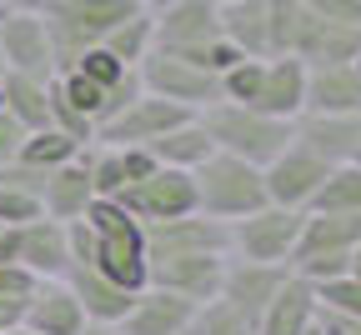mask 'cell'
Listing matches in <instances>:
<instances>
[{"label": "cell", "mask_w": 361, "mask_h": 335, "mask_svg": "<svg viewBox=\"0 0 361 335\" xmlns=\"http://www.w3.org/2000/svg\"><path fill=\"white\" fill-rule=\"evenodd\" d=\"M201 125H206L211 146L221 156H236V160H246L256 170H266L291 146V120H271V115H261L251 106H231V101L201 110Z\"/></svg>", "instance_id": "cell-1"}, {"label": "cell", "mask_w": 361, "mask_h": 335, "mask_svg": "<svg viewBox=\"0 0 361 335\" xmlns=\"http://www.w3.org/2000/svg\"><path fill=\"white\" fill-rule=\"evenodd\" d=\"M191 180H196V210L211 215V220H221V225H231V220H241V215H251V210L266 206L261 170L246 165V160H236V156L211 151L191 170Z\"/></svg>", "instance_id": "cell-2"}, {"label": "cell", "mask_w": 361, "mask_h": 335, "mask_svg": "<svg viewBox=\"0 0 361 335\" xmlns=\"http://www.w3.org/2000/svg\"><path fill=\"white\" fill-rule=\"evenodd\" d=\"M141 11V0H61L45 15V35H51V56H56V75L66 65H75L80 51L101 45L126 15Z\"/></svg>", "instance_id": "cell-3"}, {"label": "cell", "mask_w": 361, "mask_h": 335, "mask_svg": "<svg viewBox=\"0 0 361 335\" xmlns=\"http://www.w3.org/2000/svg\"><path fill=\"white\" fill-rule=\"evenodd\" d=\"M301 220H306L301 210L261 206V210L226 225V255L256 260V265H291L296 241H301Z\"/></svg>", "instance_id": "cell-4"}, {"label": "cell", "mask_w": 361, "mask_h": 335, "mask_svg": "<svg viewBox=\"0 0 361 335\" xmlns=\"http://www.w3.org/2000/svg\"><path fill=\"white\" fill-rule=\"evenodd\" d=\"M135 80H141L146 95L171 101V106H180V110H191V115L221 106V75H211V70H201V65H191V61H176V56H166V51H151L141 65H135Z\"/></svg>", "instance_id": "cell-5"}, {"label": "cell", "mask_w": 361, "mask_h": 335, "mask_svg": "<svg viewBox=\"0 0 361 335\" xmlns=\"http://www.w3.org/2000/svg\"><path fill=\"white\" fill-rule=\"evenodd\" d=\"M135 225H161V220H180V215H191L196 210V180L191 170H166L156 165L146 180H135L126 185L121 196H111Z\"/></svg>", "instance_id": "cell-6"}, {"label": "cell", "mask_w": 361, "mask_h": 335, "mask_svg": "<svg viewBox=\"0 0 361 335\" xmlns=\"http://www.w3.org/2000/svg\"><path fill=\"white\" fill-rule=\"evenodd\" d=\"M221 270H226V255H156L146 260V291H166L191 305H206L221 291Z\"/></svg>", "instance_id": "cell-7"}, {"label": "cell", "mask_w": 361, "mask_h": 335, "mask_svg": "<svg viewBox=\"0 0 361 335\" xmlns=\"http://www.w3.org/2000/svg\"><path fill=\"white\" fill-rule=\"evenodd\" d=\"M326 175H331V165L316 160L311 151H301L296 140H291V146L261 170V180H266V206H281V210H301V215H306L311 196L322 190Z\"/></svg>", "instance_id": "cell-8"}, {"label": "cell", "mask_w": 361, "mask_h": 335, "mask_svg": "<svg viewBox=\"0 0 361 335\" xmlns=\"http://www.w3.org/2000/svg\"><path fill=\"white\" fill-rule=\"evenodd\" d=\"M291 265H256V260H236V255H226V270H221V291L216 301L221 305H231L246 325L261 320V310L271 305V296L286 285Z\"/></svg>", "instance_id": "cell-9"}, {"label": "cell", "mask_w": 361, "mask_h": 335, "mask_svg": "<svg viewBox=\"0 0 361 335\" xmlns=\"http://www.w3.org/2000/svg\"><path fill=\"white\" fill-rule=\"evenodd\" d=\"M0 65L16 75H35L51 80L56 75V56H51V35H45L40 15H20L0 6Z\"/></svg>", "instance_id": "cell-10"}, {"label": "cell", "mask_w": 361, "mask_h": 335, "mask_svg": "<svg viewBox=\"0 0 361 335\" xmlns=\"http://www.w3.org/2000/svg\"><path fill=\"white\" fill-rule=\"evenodd\" d=\"M191 120V110H180L171 101H156V95H135V101L126 110H116L101 130H96V146H151V140H161L171 125Z\"/></svg>", "instance_id": "cell-11"}, {"label": "cell", "mask_w": 361, "mask_h": 335, "mask_svg": "<svg viewBox=\"0 0 361 335\" xmlns=\"http://www.w3.org/2000/svg\"><path fill=\"white\" fill-rule=\"evenodd\" d=\"M141 241H146V260H156V255H226V225L191 210L180 220L141 225Z\"/></svg>", "instance_id": "cell-12"}, {"label": "cell", "mask_w": 361, "mask_h": 335, "mask_svg": "<svg viewBox=\"0 0 361 335\" xmlns=\"http://www.w3.org/2000/svg\"><path fill=\"white\" fill-rule=\"evenodd\" d=\"M221 35V6L216 0H176V6L156 11V51L180 56Z\"/></svg>", "instance_id": "cell-13"}, {"label": "cell", "mask_w": 361, "mask_h": 335, "mask_svg": "<svg viewBox=\"0 0 361 335\" xmlns=\"http://www.w3.org/2000/svg\"><path fill=\"white\" fill-rule=\"evenodd\" d=\"M291 140L301 151H311L316 160H326V165H351V156L361 146V115H316V110H301L291 120Z\"/></svg>", "instance_id": "cell-14"}, {"label": "cell", "mask_w": 361, "mask_h": 335, "mask_svg": "<svg viewBox=\"0 0 361 335\" xmlns=\"http://www.w3.org/2000/svg\"><path fill=\"white\" fill-rule=\"evenodd\" d=\"M16 265H25L35 280H61L71 270V230L45 215L16 225Z\"/></svg>", "instance_id": "cell-15"}, {"label": "cell", "mask_w": 361, "mask_h": 335, "mask_svg": "<svg viewBox=\"0 0 361 335\" xmlns=\"http://www.w3.org/2000/svg\"><path fill=\"white\" fill-rule=\"evenodd\" d=\"M56 85H61V95H66V101L90 120V125H106L116 110H126L130 101H135V95H141V80H135V70L130 75H121V80H85V75H75V70H61L56 75Z\"/></svg>", "instance_id": "cell-16"}, {"label": "cell", "mask_w": 361, "mask_h": 335, "mask_svg": "<svg viewBox=\"0 0 361 335\" xmlns=\"http://www.w3.org/2000/svg\"><path fill=\"white\" fill-rule=\"evenodd\" d=\"M85 170L96 185V201H111L126 185L146 180L156 170V156L146 146H85Z\"/></svg>", "instance_id": "cell-17"}, {"label": "cell", "mask_w": 361, "mask_h": 335, "mask_svg": "<svg viewBox=\"0 0 361 335\" xmlns=\"http://www.w3.org/2000/svg\"><path fill=\"white\" fill-rule=\"evenodd\" d=\"M271 120H296L306 110V65L296 56H271L261 70V90H256V106Z\"/></svg>", "instance_id": "cell-18"}, {"label": "cell", "mask_w": 361, "mask_h": 335, "mask_svg": "<svg viewBox=\"0 0 361 335\" xmlns=\"http://www.w3.org/2000/svg\"><path fill=\"white\" fill-rule=\"evenodd\" d=\"M201 305L180 301V296H166V291H141L135 305L121 315V335H186L191 320H196Z\"/></svg>", "instance_id": "cell-19"}, {"label": "cell", "mask_w": 361, "mask_h": 335, "mask_svg": "<svg viewBox=\"0 0 361 335\" xmlns=\"http://www.w3.org/2000/svg\"><path fill=\"white\" fill-rule=\"evenodd\" d=\"M80 325H85V310L66 280H40L20 315V330H30V335H75Z\"/></svg>", "instance_id": "cell-20"}, {"label": "cell", "mask_w": 361, "mask_h": 335, "mask_svg": "<svg viewBox=\"0 0 361 335\" xmlns=\"http://www.w3.org/2000/svg\"><path fill=\"white\" fill-rule=\"evenodd\" d=\"M61 280L71 285V296L80 301L85 320H101V325H121V315L135 305V296H141V291H126V285L106 280L101 270H90V265H71Z\"/></svg>", "instance_id": "cell-21"}, {"label": "cell", "mask_w": 361, "mask_h": 335, "mask_svg": "<svg viewBox=\"0 0 361 335\" xmlns=\"http://www.w3.org/2000/svg\"><path fill=\"white\" fill-rule=\"evenodd\" d=\"M90 201H96V185H90L85 151H80L71 165H56V170H51V180H45V190H40V215H45V220L71 225V220H80V215H85V206H90Z\"/></svg>", "instance_id": "cell-22"}, {"label": "cell", "mask_w": 361, "mask_h": 335, "mask_svg": "<svg viewBox=\"0 0 361 335\" xmlns=\"http://www.w3.org/2000/svg\"><path fill=\"white\" fill-rule=\"evenodd\" d=\"M306 110H316V115H361L356 65H311L306 70Z\"/></svg>", "instance_id": "cell-23"}, {"label": "cell", "mask_w": 361, "mask_h": 335, "mask_svg": "<svg viewBox=\"0 0 361 335\" xmlns=\"http://www.w3.org/2000/svg\"><path fill=\"white\" fill-rule=\"evenodd\" d=\"M311 325H316V291L301 275H286V285L271 296V305L261 310L251 335H306Z\"/></svg>", "instance_id": "cell-24"}, {"label": "cell", "mask_w": 361, "mask_h": 335, "mask_svg": "<svg viewBox=\"0 0 361 335\" xmlns=\"http://www.w3.org/2000/svg\"><path fill=\"white\" fill-rule=\"evenodd\" d=\"M221 40L246 61H271V15L266 0H231L221 6Z\"/></svg>", "instance_id": "cell-25"}, {"label": "cell", "mask_w": 361, "mask_h": 335, "mask_svg": "<svg viewBox=\"0 0 361 335\" xmlns=\"http://www.w3.org/2000/svg\"><path fill=\"white\" fill-rule=\"evenodd\" d=\"M146 151H151V156H156V165H166V170H196L216 146H211V135H206L201 115H191V120L171 125L161 140H151Z\"/></svg>", "instance_id": "cell-26"}, {"label": "cell", "mask_w": 361, "mask_h": 335, "mask_svg": "<svg viewBox=\"0 0 361 335\" xmlns=\"http://www.w3.org/2000/svg\"><path fill=\"white\" fill-rule=\"evenodd\" d=\"M45 85L51 80H35V75H16V70H0V101H6V115L30 135L45 130L51 115H45Z\"/></svg>", "instance_id": "cell-27"}, {"label": "cell", "mask_w": 361, "mask_h": 335, "mask_svg": "<svg viewBox=\"0 0 361 335\" xmlns=\"http://www.w3.org/2000/svg\"><path fill=\"white\" fill-rule=\"evenodd\" d=\"M101 51H106V56H116L121 65H130V70H135V65H141V61L156 51V15H151V11L126 15V20H121V25L101 40Z\"/></svg>", "instance_id": "cell-28"}, {"label": "cell", "mask_w": 361, "mask_h": 335, "mask_svg": "<svg viewBox=\"0 0 361 335\" xmlns=\"http://www.w3.org/2000/svg\"><path fill=\"white\" fill-rule=\"evenodd\" d=\"M306 215H361V165H331Z\"/></svg>", "instance_id": "cell-29"}, {"label": "cell", "mask_w": 361, "mask_h": 335, "mask_svg": "<svg viewBox=\"0 0 361 335\" xmlns=\"http://www.w3.org/2000/svg\"><path fill=\"white\" fill-rule=\"evenodd\" d=\"M80 156V146H75V140H66L61 130H51V125H45V130H30L25 140H20V165H35V170H56V165H71Z\"/></svg>", "instance_id": "cell-30"}, {"label": "cell", "mask_w": 361, "mask_h": 335, "mask_svg": "<svg viewBox=\"0 0 361 335\" xmlns=\"http://www.w3.org/2000/svg\"><path fill=\"white\" fill-rule=\"evenodd\" d=\"M45 115H51V130H61L66 140H75V146L85 151V146H96V125H90L66 95H61V85H56V75H51V85H45Z\"/></svg>", "instance_id": "cell-31"}, {"label": "cell", "mask_w": 361, "mask_h": 335, "mask_svg": "<svg viewBox=\"0 0 361 335\" xmlns=\"http://www.w3.org/2000/svg\"><path fill=\"white\" fill-rule=\"evenodd\" d=\"M316 291V310H331V315H361V280L346 270V275H331L322 285H311Z\"/></svg>", "instance_id": "cell-32"}, {"label": "cell", "mask_w": 361, "mask_h": 335, "mask_svg": "<svg viewBox=\"0 0 361 335\" xmlns=\"http://www.w3.org/2000/svg\"><path fill=\"white\" fill-rule=\"evenodd\" d=\"M261 70H266V61H236L231 70L221 75V101H231V106H256Z\"/></svg>", "instance_id": "cell-33"}, {"label": "cell", "mask_w": 361, "mask_h": 335, "mask_svg": "<svg viewBox=\"0 0 361 335\" xmlns=\"http://www.w3.org/2000/svg\"><path fill=\"white\" fill-rule=\"evenodd\" d=\"M191 335H251V325L231 310V305H221V301H206L201 310H196V325H191Z\"/></svg>", "instance_id": "cell-34"}, {"label": "cell", "mask_w": 361, "mask_h": 335, "mask_svg": "<svg viewBox=\"0 0 361 335\" xmlns=\"http://www.w3.org/2000/svg\"><path fill=\"white\" fill-rule=\"evenodd\" d=\"M25 220H40V201L25 196V190L0 185V225H25Z\"/></svg>", "instance_id": "cell-35"}, {"label": "cell", "mask_w": 361, "mask_h": 335, "mask_svg": "<svg viewBox=\"0 0 361 335\" xmlns=\"http://www.w3.org/2000/svg\"><path fill=\"white\" fill-rule=\"evenodd\" d=\"M301 11L331 25H361V0H301Z\"/></svg>", "instance_id": "cell-36"}, {"label": "cell", "mask_w": 361, "mask_h": 335, "mask_svg": "<svg viewBox=\"0 0 361 335\" xmlns=\"http://www.w3.org/2000/svg\"><path fill=\"white\" fill-rule=\"evenodd\" d=\"M20 140H25V130H20L6 110H0V165H11V160L20 156Z\"/></svg>", "instance_id": "cell-37"}, {"label": "cell", "mask_w": 361, "mask_h": 335, "mask_svg": "<svg viewBox=\"0 0 361 335\" xmlns=\"http://www.w3.org/2000/svg\"><path fill=\"white\" fill-rule=\"evenodd\" d=\"M316 330H322V335H361V315H331V310H316Z\"/></svg>", "instance_id": "cell-38"}, {"label": "cell", "mask_w": 361, "mask_h": 335, "mask_svg": "<svg viewBox=\"0 0 361 335\" xmlns=\"http://www.w3.org/2000/svg\"><path fill=\"white\" fill-rule=\"evenodd\" d=\"M20 315H25V301H11V296H0V335L20 330Z\"/></svg>", "instance_id": "cell-39"}, {"label": "cell", "mask_w": 361, "mask_h": 335, "mask_svg": "<svg viewBox=\"0 0 361 335\" xmlns=\"http://www.w3.org/2000/svg\"><path fill=\"white\" fill-rule=\"evenodd\" d=\"M0 6H6V11H20V15H51L56 6H61V0H0Z\"/></svg>", "instance_id": "cell-40"}, {"label": "cell", "mask_w": 361, "mask_h": 335, "mask_svg": "<svg viewBox=\"0 0 361 335\" xmlns=\"http://www.w3.org/2000/svg\"><path fill=\"white\" fill-rule=\"evenodd\" d=\"M75 335H121V330H116V325H101V320H85Z\"/></svg>", "instance_id": "cell-41"}, {"label": "cell", "mask_w": 361, "mask_h": 335, "mask_svg": "<svg viewBox=\"0 0 361 335\" xmlns=\"http://www.w3.org/2000/svg\"><path fill=\"white\" fill-rule=\"evenodd\" d=\"M166 6H176V0H141V11H151V15H156V11H166Z\"/></svg>", "instance_id": "cell-42"}, {"label": "cell", "mask_w": 361, "mask_h": 335, "mask_svg": "<svg viewBox=\"0 0 361 335\" xmlns=\"http://www.w3.org/2000/svg\"><path fill=\"white\" fill-rule=\"evenodd\" d=\"M351 275H356V280H361V246H356V251H351Z\"/></svg>", "instance_id": "cell-43"}, {"label": "cell", "mask_w": 361, "mask_h": 335, "mask_svg": "<svg viewBox=\"0 0 361 335\" xmlns=\"http://www.w3.org/2000/svg\"><path fill=\"white\" fill-rule=\"evenodd\" d=\"M351 165H361V146H356V156H351Z\"/></svg>", "instance_id": "cell-44"}, {"label": "cell", "mask_w": 361, "mask_h": 335, "mask_svg": "<svg viewBox=\"0 0 361 335\" xmlns=\"http://www.w3.org/2000/svg\"><path fill=\"white\" fill-rule=\"evenodd\" d=\"M351 65H356V75H361V56H356V61H351Z\"/></svg>", "instance_id": "cell-45"}, {"label": "cell", "mask_w": 361, "mask_h": 335, "mask_svg": "<svg viewBox=\"0 0 361 335\" xmlns=\"http://www.w3.org/2000/svg\"><path fill=\"white\" fill-rule=\"evenodd\" d=\"M306 335H322V330H316V325H311V330H306Z\"/></svg>", "instance_id": "cell-46"}, {"label": "cell", "mask_w": 361, "mask_h": 335, "mask_svg": "<svg viewBox=\"0 0 361 335\" xmlns=\"http://www.w3.org/2000/svg\"><path fill=\"white\" fill-rule=\"evenodd\" d=\"M11 335H30V330H11Z\"/></svg>", "instance_id": "cell-47"}, {"label": "cell", "mask_w": 361, "mask_h": 335, "mask_svg": "<svg viewBox=\"0 0 361 335\" xmlns=\"http://www.w3.org/2000/svg\"><path fill=\"white\" fill-rule=\"evenodd\" d=\"M216 6H231V0H216Z\"/></svg>", "instance_id": "cell-48"}]
</instances>
